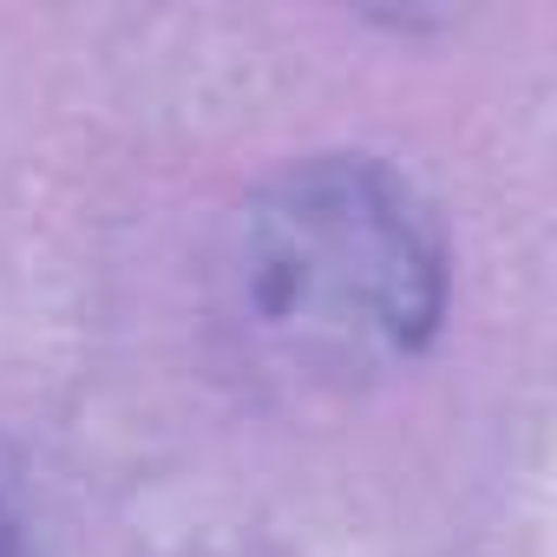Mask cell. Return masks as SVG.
<instances>
[{
	"instance_id": "6da1fadb",
	"label": "cell",
	"mask_w": 557,
	"mask_h": 557,
	"mask_svg": "<svg viewBox=\"0 0 557 557\" xmlns=\"http://www.w3.org/2000/svg\"><path fill=\"white\" fill-rule=\"evenodd\" d=\"M249 322L302 368L374 374L433 348L453 262L426 197L368 151L275 171L236 223Z\"/></svg>"
},
{
	"instance_id": "7a4b0ae2",
	"label": "cell",
	"mask_w": 557,
	"mask_h": 557,
	"mask_svg": "<svg viewBox=\"0 0 557 557\" xmlns=\"http://www.w3.org/2000/svg\"><path fill=\"white\" fill-rule=\"evenodd\" d=\"M0 557H40L34 550V524H27V505H21V485L0 472Z\"/></svg>"
}]
</instances>
